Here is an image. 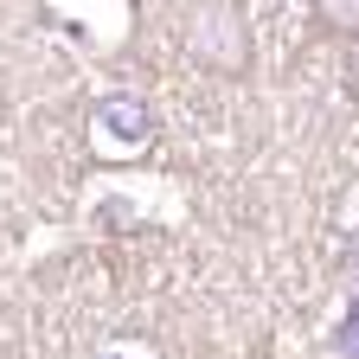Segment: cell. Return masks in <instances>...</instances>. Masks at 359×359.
Returning a JSON list of instances; mask_svg holds the SVG:
<instances>
[{"instance_id":"6da1fadb","label":"cell","mask_w":359,"mask_h":359,"mask_svg":"<svg viewBox=\"0 0 359 359\" xmlns=\"http://www.w3.org/2000/svg\"><path fill=\"white\" fill-rule=\"evenodd\" d=\"M187 58L212 77H250L257 65V32H250V0H193L187 7Z\"/></svg>"},{"instance_id":"3957f363","label":"cell","mask_w":359,"mask_h":359,"mask_svg":"<svg viewBox=\"0 0 359 359\" xmlns=\"http://www.w3.org/2000/svg\"><path fill=\"white\" fill-rule=\"evenodd\" d=\"M308 13H314V32L321 39L359 45V0H308Z\"/></svg>"},{"instance_id":"277c9868","label":"cell","mask_w":359,"mask_h":359,"mask_svg":"<svg viewBox=\"0 0 359 359\" xmlns=\"http://www.w3.org/2000/svg\"><path fill=\"white\" fill-rule=\"evenodd\" d=\"M346 90L359 97V45H346Z\"/></svg>"},{"instance_id":"7a4b0ae2","label":"cell","mask_w":359,"mask_h":359,"mask_svg":"<svg viewBox=\"0 0 359 359\" xmlns=\"http://www.w3.org/2000/svg\"><path fill=\"white\" fill-rule=\"evenodd\" d=\"M83 128H90V154H97V161H142V154L161 142L154 103L128 97V90H116V97H103V103H90Z\"/></svg>"}]
</instances>
